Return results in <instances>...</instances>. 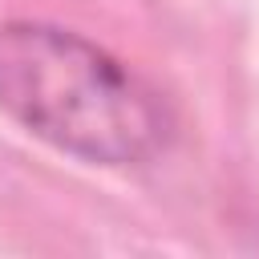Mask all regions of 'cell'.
<instances>
[{"mask_svg": "<svg viewBox=\"0 0 259 259\" xmlns=\"http://www.w3.org/2000/svg\"><path fill=\"white\" fill-rule=\"evenodd\" d=\"M0 113L36 142L105 170L158 162L178 117L158 85L53 20H0Z\"/></svg>", "mask_w": 259, "mask_h": 259, "instance_id": "obj_1", "label": "cell"}]
</instances>
